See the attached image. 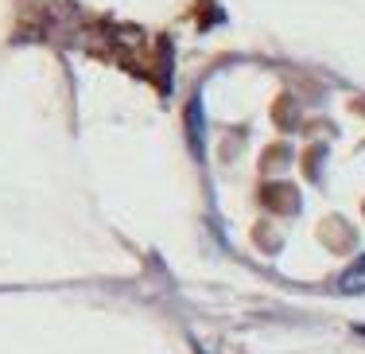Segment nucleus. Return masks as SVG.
Segmentation results:
<instances>
[{
	"label": "nucleus",
	"instance_id": "nucleus-1",
	"mask_svg": "<svg viewBox=\"0 0 365 354\" xmlns=\"http://www.w3.org/2000/svg\"><path fill=\"white\" fill-rule=\"evenodd\" d=\"M338 288H342L346 296H361V292H365V253H361L342 276H338Z\"/></svg>",
	"mask_w": 365,
	"mask_h": 354
}]
</instances>
